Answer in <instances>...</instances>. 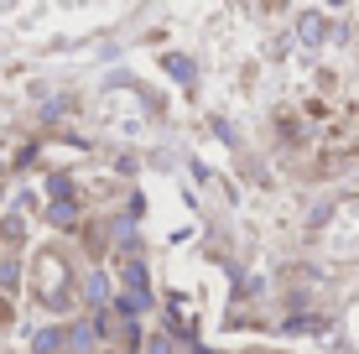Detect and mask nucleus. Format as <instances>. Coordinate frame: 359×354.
Segmentation results:
<instances>
[{
    "mask_svg": "<svg viewBox=\"0 0 359 354\" xmlns=\"http://www.w3.org/2000/svg\"><path fill=\"white\" fill-rule=\"evenodd\" d=\"M83 292H89V302H104L109 297V282L99 271H89V276H83Z\"/></svg>",
    "mask_w": 359,
    "mask_h": 354,
    "instance_id": "obj_5",
    "label": "nucleus"
},
{
    "mask_svg": "<svg viewBox=\"0 0 359 354\" xmlns=\"http://www.w3.org/2000/svg\"><path fill=\"white\" fill-rule=\"evenodd\" d=\"M89 344H94V328H89V323H79V328L68 334V349H73V354H83Z\"/></svg>",
    "mask_w": 359,
    "mask_h": 354,
    "instance_id": "obj_7",
    "label": "nucleus"
},
{
    "mask_svg": "<svg viewBox=\"0 0 359 354\" xmlns=\"http://www.w3.org/2000/svg\"><path fill=\"white\" fill-rule=\"evenodd\" d=\"M146 308H151V292H130L126 287V297H120V318L135 323V313H146Z\"/></svg>",
    "mask_w": 359,
    "mask_h": 354,
    "instance_id": "obj_2",
    "label": "nucleus"
},
{
    "mask_svg": "<svg viewBox=\"0 0 359 354\" xmlns=\"http://www.w3.org/2000/svg\"><path fill=\"white\" fill-rule=\"evenodd\" d=\"M146 354H172V344H167V339H151V349H146Z\"/></svg>",
    "mask_w": 359,
    "mask_h": 354,
    "instance_id": "obj_12",
    "label": "nucleus"
},
{
    "mask_svg": "<svg viewBox=\"0 0 359 354\" xmlns=\"http://www.w3.org/2000/svg\"><path fill=\"white\" fill-rule=\"evenodd\" d=\"M302 42H323V21H318V16L302 21Z\"/></svg>",
    "mask_w": 359,
    "mask_h": 354,
    "instance_id": "obj_11",
    "label": "nucleus"
},
{
    "mask_svg": "<svg viewBox=\"0 0 359 354\" xmlns=\"http://www.w3.org/2000/svg\"><path fill=\"white\" fill-rule=\"evenodd\" d=\"M16 282H21V266H16V261L6 255V266H0V292L11 297V292H16Z\"/></svg>",
    "mask_w": 359,
    "mask_h": 354,
    "instance_id": "obj_6",
    "label": "nucleus"
},
{
    "mask_svg": "<svg viewBox=\"0 0 359 354\" xmlns=\"http://www.w3.org/2000/svg\"><path fill=\"white\" fill-rule=\"evenodd\" d=\"M32 349L36 354H57V349H63V328H42V334L32 339Z\"/></svg>",
    "mask_w": 359,
    "mask_h": 354,
    "instance_id": "obj_4",
    "label": "nucleus"
},
{
    "mask_svg": "<svg viewBox=\"0 0 359 354\" xmlns=\"http://www.w3.org/2000/svg\"><path fill=\"white\" fill-rule=\"evenodd\" d=\"M32 287H36V297H42V308H63L68 302V266H63V255H53V250H42L36 255V266H32Z\"/></svg>",
    "mask_w": 359,
    "mask_h": 354,
    "instance_id": "obj_1",
    "label": "nucleus"
},
{
    "mask_svg": "<svg viewBox=\"0 0 359 354\" xmlns=\"http://www.w3.org/2000/svg\"><path fill=\"white\" fill-rule=\"evenodd\" d=\"M68 188H73V182H68L63 172H53V177H47V193H53V203H63V198H73Z\"/></svg>",
    "mask_w": 359,
    "mask_h": 354,
    "instance_id": "obj_8",
    "label": "nucleus"
},
{
    "mask_svg": "<svg viewBox=\"0 0 359 354\" xmlns=\"http://www.w3.org/2000/svg\"><path fill=\"white\" fill-rule=\"evenodd\" d=\"M0 235H6V245H16V240H21V214H6V219H0Z\"/></svg>",
    "mask_w": 359,
    "mask_h": 354,
    "instance_id": "obj_9",
    "label": "nucleus"
},
{
    "mask_svg": "<svg viewBox=\"0 0 359 354\" xmlns=\"http://www.w3.org/2000/svg\"><path fill=\"white\" fill-rule=\"evenodd\" d=\"M167 68H172L177 83H193V63H188V57H167Z\"/></svg>",
    "mask_w": 359,
    "mask_h": 354,
    "instance_id": "obj_10",
    "label": "nucleus"
},
{
    "mask_svg": "<svg viewBox=\"0 0 359 354\" xmlns=\"http://www.w3.org/2000/svg\"><path fill=\"white\" fill-rule=\"evenodd\" d=\"M47 219H53L57 229H68V224H79V203L63 198V203H47Z\"/></svg>",
    "mask_w": 359,
    "mask_h": 354,
    "instance_id": "obj_3",
    "label": "nucleus"
}]
</instances>
